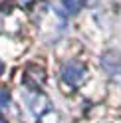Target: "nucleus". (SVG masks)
Here are the masks:
<instances>
[{
  "label": "nucleus",
  "instance_id": "obj_1",
  "mask_svg": "<svg viewBox=\"0 0 121 123\" xmlns=\"http://www.w3.org/2000/svg\"><path fill=\"white\" fill-rule=\"evenodd\" d=\"M81 75H84V68L78 66V64H67L64 68V80L67 83H72V86L81 80Z\"/></svg>",
  "mask_w": 121,
  "mask_h": 123
},
{
  "label": "nucleus",
  "instance_id": "obj_2",
  "mask_svg": "<svg viewBox=\"0 0 121 123\" xmlns=\"http://www.w3.org/2000/svg\"><path fill=\"white\" fill-rule=\"evenodd\" d=\"M10 103V93L6 87H0V111H4Z\"/></svg>",
  "mask_w": 121,
  "mask_h": 123
},
{
  "label": "nucleus",
  "instance_id": "obj_3",
  "mask_svg": "<svg viewBox=\"0 0 121 123\" xmlns=\"http://www.w3.org/2000/svg\"><path fill=\"white\" fill-rule=\"evenodd\" d=\"M84 2H85V0H64V6L70 12H78L81 6H84Z\"/></svg>",
  "mask_w": 121,
  "mask_h": 123
},
{
  "label": "nucleus",
  "instance_id": "obj_4",
  "mask_svg": "<svg viewBox=\"0 0 121 123\" xmlns=\"http://www.w3.org/2000/svg\"><path fill=\"white\" fill-rule=\"evenodd\" d=\"M16 2H18V4H22V6H26V4L32 2V0H16Z\"/></svg>",
  "mask_w": 121,
  "mask_h": 123
},
{
  "label": "nucleus",
  "instance_id": "obj_5",
  "mask_svg": "<svg viewBox=\"0 0 121 123\" xmlns=\"http://www.w3.org/2000/svg\"><path fill=\"white\" fill-rule=\"evenodd\" d=\"M0 74H2V62H0Z\"/></svg>",
  "mask_w": 121,
  "mask_h": 123
},
{
  "label": "nucleus",
  "instance_id": "obj_6",
  "mask_svg": "<svg viewBox=\"0 0 121 123\" xmlns=\"http://www.w3.org/2000/svg\"><path fill=\"white\" fill-rule=\"evenodd\" d=\"M0 123H6V121H4V119H0Z\"/></svg>",
  "mask_w": 121,
  "mask_h": 123
}]
</instances>
